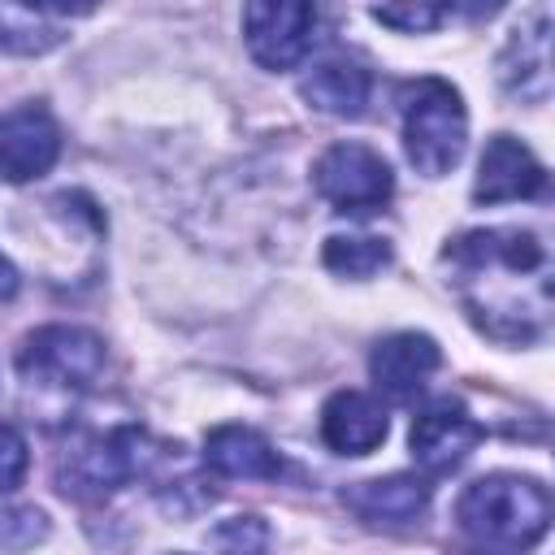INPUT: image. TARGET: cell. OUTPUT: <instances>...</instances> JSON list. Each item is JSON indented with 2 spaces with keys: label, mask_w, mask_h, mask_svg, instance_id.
<instances>
[{
  "label": "cell",
  "mask_w": 555,
  "mask_h": 555,
  "mask_svg": "<svg viewBox=\"0 0 555 555\" xmlns=\"http://www.w3.org/2000/svg\"><path fill=\"white\" fill-rule=\"evenodd\" d=\"M438 364H442L438 343L429 334H412L408 330V334H390V338H382L373 347L369 373H373L377 390H386L390 399L408 403V399H416L429 386V377L438 373Z\"/></svg>",
  "instance_id": "obj_10"
},
{
  "label": "cell",
  "mask_w": 555,
  "mask_h": 555,
  "mask_svg": "<svg viewBox=\"0 0 555 555\" xmlns=\"http://www.w3.org/2000/svg\"><path fill=\"white\" fill-rule=\"evenodd\" d=\"M13 291H17V273H13V264L0 260V299H9Z\"/></svg>",
  "instance_id": "obj_24"
},
{
  "label": "cell",
  "mask_w": 555,
  "mask_h": 555,
  "mask_svg": "<svg viewBox=\"0 0 555 555\" xmlns=\"http://www.w3.org/2000/svg\"><path fill=\"white\" fill-rule=\"evenodd\" d=\"M26 464H30V455H26V438H22L9 421H0V494L13 490V486L26 477Z\"/></svg>",
  "instance_id": "obj_21"
},
{
  "label": "cell",
  "mask_w": 555,
  "mask_h": 555,
  "mask_svg": "<svg viewBox=\"0 0 555 555\" xmlns=\"http://www.w3.org/2000/svg\"><path fill=\"white\" fill-rule=\"evenodd\" d=\"M204 464L217 477H234V481H273L282 477V455L269 447L264 434L247 429V425H221L204 438Z\"/></svg>",
  "instance_id": "obj_15"
},
{
  "label": "cell",
  "mask_w": 555,
  "mask_h": 555,
  "mask_svg": "<svg viewBox=\"0 0 555 555\" xmlns=\"http://www.w3.org/2000/svg\"><path fill=\"white\" fill-rule=\"evenodd\" d=\"M17 373L43 390H91L104 373V343L78 325H43L22 343Z\"/></svg>",
  "instance_id": "obj_5"
},
{
  "label": "cell",
  "mask_w": 555,
  "mask_h": 555,
  "mask_svg": "<svg viewBox=\"0 0 555 555\" xmlns=\"http://www.w3.org/2000/svg\"><path fill=\"white\" fill-rule=\"evenodd\" d=\"M546 186V169L533 160V152L512 139V134H494L481 152L477 165V186L473 199L477 204H503V199H533Z\"/></svg>",
  "instance_id": "obj_11"
},
{
  "label": "cell",
  "mask_w": 555,
  "mask_h": 555,
  "mask_svg": "<svg viewBox=\"0 0 555 555\" xmlns=\"http://www.w3.org/2000/svg\"><path fill=\"white\" fill-rule=\"evenodd\" d=\"M481 434H486V429L468 416L464 403L438 399V403H429V408L412 421L408 442H412V460H416L425 473L442 477V473H455V468L473 455V447L481 442Z\"/></svg>",
  "instance_id": "obj_8"
},
{
  "label": "cell",
  "mask_w": 555,
  "mask_h": 555,
  "mask_svg": "<svg viewBox=\"0 0 555 555\" xmlns=\"http://www.w3.org/2000/svg\"><path fill=\"white\" fill-rule=\"evenodd\" d=\"M468 139V113L460 91L442 78H416L403 87V147L425 178H442L460 165Z\"/></svg>",
  "instance_id": "obj_3"
},
{
  "label": "cell",
  "mask_w": 555,
  "mask_h": 555,
  "mask_svg": "<svg viewBox=\"0 0 555 555\" xmlns=\"http://www.w3.org/2000/svg\"><path fill=\"white\" fill-rule=\"evenodd\" d=\"M43 13L22 0H0V48L4 52H48L61 43V30L39 22Z\"/></svg>",
  "instance_id": "obj_19"
},
{
  "label": "cell",
  "mask_w": 555,
  "mask_h": 555,
  "mask_svg": "<svg viewBox=\"0 0 555 555\" xmlns=\"http://www.w3.org/2000/svg\"><path fill=\"white\" fill-rule=\"evenodd\" d=\"M212 542H217V546H251V551H256V546L269 542V533H264V525H260L256 516H234L225 529L212 533Z\"/></svg>",
  "instance_id": "obj_22"
},
{
  "label": "cell",
  "mask_w": 555,
  "mask_h": 555,
  "mask_svg": "<svg viewBox=\"0 0 555 555\" xmlns=\"http://www.w3.org/2000/svg\"><path fill=\"white\" fill-rule=\"evenodd\" d=\"M152 442L134 425H117L108 434H87L74 447L61 451L56 481L74 499H104L121 490L130 477H139L152 464Z\"/></svg>",
  "instance_id": "obj_4"
},
{
  "label": "cell",
  "mask_w": 555,
  "mask_h": 555,
  "mask_svg": "<svg viewBox=\"0 0 555 555\" xmlns=\"http://www.w3.org/2000/svg\"><path fill=\"white\" fill-rule=\"evenodd\" d=\"M22 4H30L39 13H91L100 0H22Z\"/></svg>",
  "instance_id": "obj_23"
},
{
  "label": "cell",
  "mask_w": 555,
  "mask_h": 555,
  "mask_svg": "<svg viewBox=\"0 0 555 555\" xmlns=\"http://www.w3.org/2000/svg\"><path fill=\"white\" fill-rule=\"evenodd\" d=\"M61 156V130L48 108L22 104L0 117V178L30 182L43 178Z\"/></svg>",
  "instance_id": "obj_9"
},
{
  "label": "cell",
  "mask_w": 555,
  "mask_h": 555,
  "mask_svg": "<svg viewBox=\"0 0 555 555\" xmlns=\"http://www.w3.org/2000/svg\"><path fill=\"white\" fill-rule=\"evenodd\" d=\"M48 533V516L39 507H0V551L35 546Z\"/></svg>",
  "instance_id": "obj_20"
},
{
  "label": "cell",
  "mask_w": 555,
  "mask_h": 555,
  "mask_svg": "<svg viewBox=\"0 0 555 555\" xmlns=\"http://www.w3.org/2000/svg\"><path fill=\"white\" fill-rule=\"evenodd\" d=\"M243 35L264 69H295L317 39V0H247Z\"/></svg>",
  "instance_id": "obj_6"
},
{
  "label": "cell",
  "mask_w": 555,
  "mask_h": 555,
  "mask_svg": "<svg viewBox=\"0 0 555 555\" xmlns=\"http://www.w3.org/2000/svg\"><path fill=\"white\" fill-rule=\"evenodd\" d=\"M299 91H304V100H308L312 108H321V113L356 117V113H364V104H369V74H364L356 61L334 56V61L312 65V74L304 78Z\"/></svg>",
  "instance_id": "obj_16"
},
{
  "label": "cell",
  "mask_w": 555,
  "mask_h": 555,
  "mask_svg": "<svg viewBox=\"0 0 555 555\" xmlns=\"http://www.w3.org/2000/svg\"><path fill=\"white\" fill-rule=\"evenodd\" d=\"M390 264V243L373 234H334L325 243V269L343 278H373L377 269Z\"/></svg>",
  "instance_id": "obj_18"
},
{
  "label": "cell",
  "mask_w": 555,
  "mask_h": 555,
  "mask_svg": "<svg viewBox=\"0 0 555 555\" xmlns=\"http://www.w3.org/2000/svg\"><path fill=\"white\" fill-rule=\"evenodd\" d=\"M386 408L364 390H338L321 408V438L343 455H369L386 442Z\"/></svg>",
  "instance_id": "obj_14"
},
{
  "label": "cell",
  "mask_w": 555,
  "mask_h": 555,
  "mask_svg": "<svg viewBox=\"0 0 555 555\" xmlns=\"http://www.w3.org/2000/svg\"><path fill=\"white\" fill-rule=\"evenodd\" d=\"M473 321L503 343H529L546 325V247L529 230H468L447 251Z\"/></svg>",
  "instance_id": "obj_1"
},
{
  "label": "cell",
  "mask_w": 555,
  "mask_h": 555,
  "mask_svg": "<svg viewBox=\"0 0 555 555\" xmlns=\"http://www.w3.org/2000/svg\"><path fill=\"white\" fill-rule=\"evenodd\" d=\"M499 4H503V0H369L373 17H377L382 26H390V30H412V35L442 26L455 9H464V13H473V17H490V13H499Z\"/></svg>",
  "instance_id": "obj_17"
},
{
  "label": "cell",
  "mask_w": 555,
  "mask_h": 555,
  "mask_svg": "<svg viewBox=\"0 0 555 555\" xmlns=\"http://www.w3.org/2000/svg\"><path fill=\"white\" fill-rule=\"evenodd\" d=\"M317 191L338 208V212H373L390 199L395 191V178H390V165L364 147V143H334L321 152L317 169Z\"/></svg>",
  "instance_id": "obj_7"
},
{
  "label": "cell",
  "mask_w": 555,
  "mask_h": 555,
  "mask_svg": "<svg viewBox=\"0 0 555 555\" xmlns=\"http://www.w3.org/2000/svg\"><path fill=\"white\" fill-rule=\"evenodd\" d=\"M455 525L477 546L499 551H525L533 546L551 525V494L533 477L516 473H490L473 481L455 503Z\"/></svg>",
  "instance_id": "obj_2"
},
{
  "label": "cell",
  "mask_w": 555,
  "mask_h": 555,
  "mask_svg": "<svg viewBox=\"0 0 555 555\" xmlns=\"http://www.w3.org/2000/svg\"><path fill=\"white\" fill-rule=\"evenodd\" d=\"M499 78L520 100L542 104L551 95V22H546V13H533L525 26L512 30V39L499 56Z\"/></svg>",
  "instance_id": "obj_12"
},
{
  "label": "cell",
  "mask_w": 555,
  "mask_h": 555,
  "mask_svg": "<svg viewBox=\"0 0 555 555\" xmlns=\"http://www.w3.org/2000/svg\"><path fill=\"white\" fill-rule=\"evenodd\" d=\"M434 486L412 473H390L373 481H356L343 490V507L356 512L369 525H408L429 507Z\"/></svg>",
  "instance_id": "obj_13"
}]
</instances>
